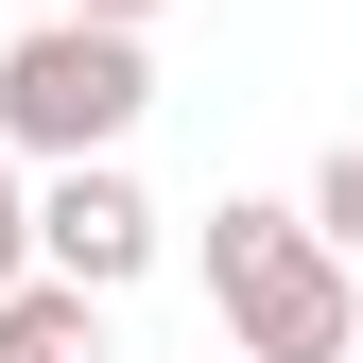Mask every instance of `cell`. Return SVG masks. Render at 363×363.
Masks as SVG:
<instances>
[{
  "label": "cell",
  "instance_id": "obj_1",
  "mask_svg": "<svg viewBox=\"0 0 363 363\" xmlns=\"http://www.w3.org/2000/svg\"><path fill=\"white\" fill-rule=\"evenodd\" d=\"M208 294H225V363H363V277L311 242V208L225 191L208 208Z\"/></svg>",
  "mask_w": 363,
  "mask_h": 363
},
{
  "label": "cell",
  "instance_id": "obj_2",
  "mask_svg": "<svg viewBox=\"0 0 363 363\" xmlns=\"http://www.w3.org/2000/svg\"><path fill=\"white\" fill-rule=\"evenodd\" d=\"M139 104H156V52H139V35H104V18H35L18 52H0V156L86 173V156L139 139Z\"/></svg>",
  "mask_w": 363,
  "mask_h": 363
},
{
  "label": "cell",
  "instance_id": "obj_3",
  "mask_svg": "<svg viewBox=\"0 0 363 363\" xmlns=\"http://www.w3.org/2000/svg\"><path fill=\"white\" fill-rule=\"evenodd\" d=\"M35 277H69L86 311H104V294H139V277H156V191H139L121 156L52 173V191H35Z\"/></svg>",
  "mask_w": 363,
  "mask_h": 363
},
{
  "label": "cell",
  "instance_id": "obj_4",
  "mask_svg": "<svg viewBox=\"0 0 363 363\" xmlns=\"http://www.w3.org/2000/svg\"><path fill=\"white\" fill-rule=\"evenodd\" d=\"M0 363H104V311H86L69 277H18L0 294Z\"/></svg>",
  "mask_w": 363,
  "mask_h": 363
},
{
  "label": "cell",
  "instance_id": "obj_5",
  "mask_svg": "<svg viewBox=\"0 0 363 363\" xmlns=\"http://www.w3.org/2000/svg\"><path fill=\"white\" fill-rule=\"evenodd\" d=\"M311 242L363 259V139H329V173H311Z\"/></svg>",
  "mask_w": 363,
  "mask_h": 363
},
{
  "label": "cell",
  "instance_id": "obj_6",
  "mask_svg": "<svg viewBox=\"0 0 363 363\" xmlns=\"http://www.w3.org/2000/svg\"><path fill=\"white\" fill-rule=\"evenodd\" d=\"M35 277V191H18V156H0V294Z\"/></svg>",
  "mask_w": 363,
  "mask_h": 363
},
{
  "label": "cell",
  "instance_id": "obj_7",
  "mask_svg": "<svg viewBox=\"0 0 363 363\" xmlns=\"http://www.w3.org/2000/svg\"><path fill=\"white\" fill-rule=\"evenodd\" d=\"M52 18H104V35H139V18H156V0H52Z\"/></svg>",
  "mask_w": 363,
  "mask_h": 363
}]
</instances>
